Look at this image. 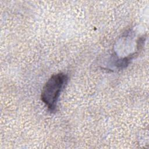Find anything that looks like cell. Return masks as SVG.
Instances as JSON below:
<instances>
[{
	"label": "cell",
	"mask_w": 149,
	"mask_h": 149,
	"mask_svg": "<svg viewBox=\"0 0 149 149\" xmlns=\"http://www.w3.org/2000/svg\"><path fill=\"white\" fill-rule=\"evenodd\" d=\"M68 80V78L66 74L59 73L53 74L44 86L41 91V98L51 112L56 110L58 100Z\"/></svg>",
	"instance_id": "1"
}]
</instances>
